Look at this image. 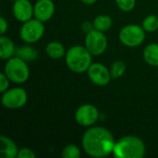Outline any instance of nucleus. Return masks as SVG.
I'll return each instance as SVG.
<instances>
[{"mask_svg": "<svg viewBox=\"0 0 158 158\" xmlns=\"http://www.w3.org/2000/svg\"><path fill=\"white\" fill-rule=\"evenodd\" d=\"M115 139L112 133L103 127L89 128L83 134L81 144L84 152L92 157H106L113 154Z\"/></svg>", "mask_w": 158, "mask_h": 158, "instance_id": "f257e3e1", "label": "nucleus"}, {"mask_svg": "<svg viewBox=\"0 0 158 158\" xmlns=\"http://www.w3.org/2000/svg\"><path fill=\"white\" fill-rule=\"evenodd\" d=\"M145 151V144L139 137L128 135L116 142L113 156L116 158H143Z\"/></svg>", "mask_w": 158, "mask_h": 158, "instance_id": "f03ea898", "label": "nucleus"}, {"mask_svg": "<svg viewBox=\"0 0 158 158\" xmlns=\"http://www.w3.org/2000/svg\"><path fill=\"white\" fill-rule=\"evenodd\" d=\"M67 67L74 73L86 72L92 65V54L85 46H71L65 56Z\"/></svg>", "mask_w": 158, "mask_h": 158, "instance_id": "7ed1b4c3", "label": "nucleus"}, {"mask_svg": "<svg viewBox=\"0 0 158 158\" xmlns=\"http://www.w3.org/2000/svg\"><path fill=\"white\" fill-rule=\"evenodd\" d=\"M4 73L12 82L18 84L24 83L30 77V69L26 61L17 56L7 59Z\"/></svg>", "mask_w": 158, "mask_h": 158, "instance_id": "20e7f679", "label": "nucleus"}, {"mask_svg": "<svg viewBox=\"0 0 158 158\" xmlns=\"http://www.w3.org/2000/svg\"><path fill=\"white\" fill-rule=\"evenodd\" d=\"M118 38L125 46L136 47L143 43L145 39V31L140 25L129 24L120 30Z\"/></svg>", "mask_w": 158, "mask_h": 158, "instance_id": "39448f33", "label": "nucleus"}, {"mask_svg": "<svg viewBox=\"0 0 158 158\" xmlns=\"http://www.w3.org/2000/svg\"><path fill=\"white\" fill-rule=\"evenodd\" d=\"M44 33V25L43 21L37 19H31L23 22L19 30L20 39L27 44H34L38 42Z\"/></svg>", "mask_w": 158, "mask_h": 158, "instance_id": "423d86ee", "label": "nucleus"}, {"mask_svg": "<svg viewBox=\"0 0 158 158\" xmlns=\"http://www.w3.org/2000/svg\"><path fill=\"white\" fill-rule=\"evenodd\" d=\"M85 47L93 56H101L107 48V38L103 31L92 29L86 34Z\"/></svg>", "mask_w": 158, "mask_h": 158, "instance_id": "0eeeda50", "label": "nucleus"}, {"mask_svg": "<svg viewBox=\"0 0 158 158\" xmlns=\"http://www.w3.org/2000/svg\"><path fill=\"white\" fill-rule=\"evenodd\" d=\"M28 95L26 91L20 87H15L6 90L2 94V105L8 109H19L27 103Z\"/></svg>", "mask_w": 158, "mask_h": 158, "instance_id": "6e6552de", "label": "nucleus"}, {"mask_svg": "<svg viewBox=\"0 0 158 158\" xmlns=\"http://www.w3.org/2000/svg\"><path fill=\"white\" fill-rule=\"evenodd\" d=\"M99 118V111L94 105L85 104L81 106L76 113L75 119L77 123L82 127H90L93 126Z\"/></svg>", "mask_w": 158, "mask_h": 158, "instance_id": "1a4fd4ad", "label": "nucleus"}, {"mask_svg": "<svg viewBox=\"0 0 158 158\" xmlns=\"http://www.w3.org/2000/svg\"><path fill=\"white\" fill-rule=\"evenodd\" d=\"M91 81L97 86H106L111 80L110 70L101 63H92L87 70Z\"/></svg>", "mask_w": 158, "mask_h": 158, "instance_id": "9d476101", "label": "nucleus"}, {"mask_svg": "<svg viewBox=\"0 0 158 158\" xmlns=\"http://www.w3.org/2000/svg\"><path fill=\"white\" fill-rule=\"evenodd\" d=\"M12 12L16 19L20 22H26L34 16L33 6L29 0H17L14 2Z\"/></svg>", "mask_w": 158, "mask_h": 158, "instance_id": "9b49d317", "label": "nucleus"}, {"mask_svg": "<svg viewBox=\"0 0 158 158\" xmlns=\"http://www.w3.org/2000/svg\"><path fill=\"white\" fill-rule=\"evenodd\" d=\"M55 13V4L52 0H38L33 6L35 19L45 22L49 20Z\"/></svg>", "mask_w": 158, "mask_h": 158, "instance_id": "f8f14e48", "label": "nucleus"}, {"mask_svg": "<svg viewBox=\"0 0 158 158\" xmlns=\"http://www.w3.org/2000/svg\"><path fill=\"white\" fill-rule=\"evenodd\" d=\"M0 153L2 157L15 158L18 156L19 149L13 140L2 135L0 137Z\"/></svg>", "mask_w": 158, "mask_h": 158, "instance_id": "ddd939ff", "label": "nucleus"}, {"mask_svg": "<svg viewBox=\"0 0 158 158\" xmlns=\"http://www.w3.org/2000/svg\"><path fill=\"white\" fill-rule=\"evenodd\" d=\"M0 57L4 60H7L10 57L14 56L16 52V47L13 41L4 35L0 37Z\"/></svg>", "mask_w": 158, "mask_h": 158, "instance_id": "4468645a", "label": "nucleus"}, {"mask_svg": "<svg viewBox=\"0 0 158 158\" xmlns=\"http://www.w3.org/2000/svg\"><path fill=\"white\" fill-rule=\"evenodd\" d=\"M45 52L47 56L53 59H58L66 56V50L64 45L56 41L50 42L45 47Z\"/></svg>", "mask_w": 158, "mask_h": 158, "instance_id": "2eb2a0df", "label": "nucleus"}, {"mask_svg": "<svg viewBox=\"0 0 158 158\" xmlns=\"http://www.w3.org/2000/svg\"><path fill=\"white\" fill-rule=\"evenodd\" d=\"M144 61L153 67H158V44H150L143 50Z\"/></svg>", "mask_w": 158, "mask_h": 158, "instance_id": "dca6fc26", "label": "nucleus"}, {"mask_svg": "<svg viewBox=\"0 0 158 158\" xmlns=\"http://www.w3.org/2000/svg\"><path fill=\"white\" fill-rule=\"evenodd\" d=\"M15 56L22 58L26 62H30V61L35 60L38 57V51L32 46L24 45V46L16 48Z\"/></svg>", "mask_w": 158, "mask_h": 158, "instance_id": "f3484780", "label": "nucleus"}, {"mask_svg": "<svg viewBox=\"0 0 158 158\" xmlns=\"http://www.w3.org/2000/svg\"><path fill=\"white\" fill-rule=\"evenodd\" d=\"M113 21L108 15H99L93 21V28L100 31H106L112 27Z\"/></svg>", "mask_w": 158, "mask_h": 158, "instance_id": "a211bd4d", "label": "nucleus"}, {"mask_svg": "<svg viewBox=\"0 0 158 158\" xmlns=\"http://www.w3.org/2000/svg\"><path fill=\"white\" fill-rule=\"evenodd\" d=\"M109 70L113 79H118L126 72V64L122 60H116L112 63Z\"/></svg>", "mask_w": 158, "mask_h": 158, "instance_id": "6ab92c4d", "label": "nucleus"}, {"mask_svg": "<svg viewBox=\"0 0 158 158\" xmlns=\"http://www.w3.org/2000/svg\"><path fill=\"white\" fill-rule=\"evenodd\" d=\"M142 27L147 32H154L158 30V16L148 15L144 18Z\"/></svg>", "mask_w": 158, "mask_h": 158, "instance_id": "aec40b11", "label": "nucleus"}, {"mask_svg": "<svg viewBox=\"0 0 158 158\" xmlns=\"http://www.w3.org/2000/svg\"><path fill=\"white\" fill-rule=\"evenodd\" d=\"M62 156L64 158H79L81 156V150L74 144H69L64 147Z\"/></svg>", "mask_w": 158, "mask_h": 158, "instance_id": "412c9836", "label": "nucleus"}, {"mask_svg": "<svg viewBox=\"0 0 158 158\" xmlns=\"http://www.w3.org/2000/svg\"><path fill=\"white\" fill-rule=\"evenodd\" d=\"M118 8L124 12H130L133 10L136 5V0H115Z\"/></svg>", "mask_w": 158, "mask_h": 158, "instance_id": "4be33fe9", "label": "nucleus"}, {"mask_svg": "<svg viewBox=\"0 0 158 158\" xmlns=\"http://www.w3.org/2000/svg\"><path fill=\"white\" fill-rule=\"evenodd\" d=\"M9 79L6 77V75L4 73V72H2L1 74H0V93H5L7 89H8V87H9Z\"/></svg>", "mask_w": 158, "mask_h": 158, "instance_id": "5701e85b", "label": "nucleus"}, {"mask_svg": "<svg viewBox=\"0 0 158 158\" xmlns=\"http://www.w3.org/2000/svg\"><path fill=\"white\" fill-rule=\"evenodd\" d=\"M36 156L33 151H31L29 148H22L19 150L18 153V158H34Z\"/></svg>", "mask_w": 158, "mask_h": 158, "instance_id": "b1692460", "label": "nucleus"}, {"mask_svg": "<svg viewBox=\"0 0 158 158\" xmlns=\"http://www.w3.org/2000/svg\"><path fill=\"white\" fill-rule=\"evenodd\" d=\"M8 28V23L6 20V19L4 17L0 18V33L1 35H4L6 33V31H7Z\"/></svg>", "mask_w": 158, "mask_h": 158, "instance_id": "393cba45", "label": "nucleus"}, {"mask_svg": "<svg viewBox=\"0 0 158 158\" xmlns=\"http://www.w3.org/2000/svg\"><path fill=\"white\" fill-rule=\"evenodd\" d=\"M97 0H81L82 3H84L85 5H94Z\"/></svg>", "mask_w": 158, "mask_h": 158, "instance_id": "a878e982", "label": "nucleus"}, {"mask_svg": "<svg viewBox=\"0 0 158 158\" xmlns=\"http://www.w3.org/2000/svg\"><path fill=\"white\" fill-rule=\"evenodd\" d=\"M11 1H13V2H16L17 0H11Z\"/></svg>", "mask_w": 158, "mask_h": 158, "instance_id": "bb28decb", "label": "nucleus"}, {"mask_svg": "<svg viewBox=\"0 0 158 158\" xmlns=\"http://www.w3.org/2000/svg\"><path fill=\"white\" fill-rule=\"evenodd\" d=\"M157 74H158V71H157Z\"/></svg>", "mask_w": 158, "mask_h": 158, "instance_id": "cd10ccee", "label": "nucleus"}]
</instances>
